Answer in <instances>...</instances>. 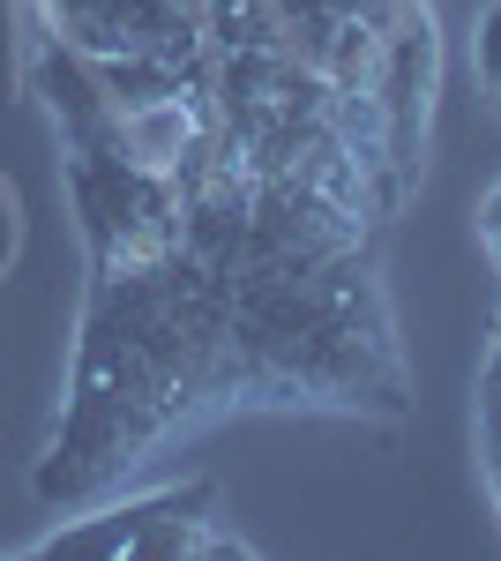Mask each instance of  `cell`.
Instances as JSON below:
<instances>
[{
	"label": "cell",
	"mask_w": 501,
	"mask_h": 561,
	"mask_svg": "<svg viewBox=\"0 0 501 561\" xmlns=\"http://www.w3.org/2000/svg\"><path fill=\"white\" fill-rule=\"evenodd\" d=\"M217 494L209 486H172L158 502H135V510H113V517H83L76 531H53L38 539V554H150V561H172V554H248V539L217 531Z\"/></svg>",
	"instance_id": "cell-1"
},
{
	"label": "cell",
	"mask_w": 501,
	"mask_h": 561,
	"mask_svg": "<svg viewBox=\"0 0 501 561\" xmlns=\"http://www.w3.org/2000/svg\"><path fill=\"white\" fill-rule=\"evenodd\" d=\"M487 240H494V255H501V187H494V203H487Z\"/></svg>",
	"instance_id": "cell-3"
},
{
	"label": "cell",
	"mask_w": 501,
	"mask_h": 561,
	"mask_svg": "<svg viewBox=\"0 0 501 561\" xmlns=\"http://www.w3.org/2000/svg\"><path fill=\"white\" fill-rule=\"evenodd\" d=\"M471 60H479V76H487V90H494V105H501V0L471 23Z\"/></svg>",
	"instance_id": "cell-2"
}]
</instances>
